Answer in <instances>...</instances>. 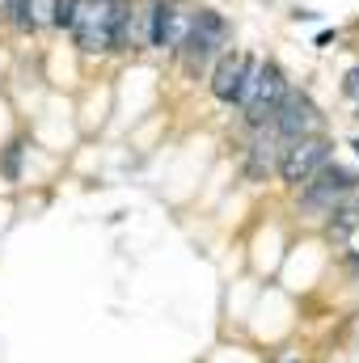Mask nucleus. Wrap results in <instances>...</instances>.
Returning <instances> with one entry per match:
<instances>
[{
  "instance_id": "nucleus-4",
  "label": "nucleus",
  "mask_w": 359,
  "mask_h": 363,
  "mask_svg": "<svg viewBox=\"0 0 359 363\" xmlns=\"http://www.w3.org/2000/svg\"><path fill=\"white\" fill-rule=\"evenodd\" d=\"M270 127L292 144V140H304V135H321V114H317V106L309 101V93L287 89L283 101H279V110L270 114Z\"/></svg>"
},
{
  "instance_id": "nucleus-5",
  "label": "nucleus",
  "mask_w": 359,
  "mask_h": 363,
  "mask_svg": "<svg viewBox=\"0 0 359 363\" xmlns=\"http://www.w3.org/2000/svg\"><path fill=\"white\" fill-rule=\"evenodd\" d=\"M287 89H292V85H287V77H283L275 64H258V85H254L250 106H245V123H250V127L270 123V114L279 110V101H283Z\"/></svg>"
},
{
  "instance_id": "nucleus-7",
  "label": "nucleus",
  "mask_w": 359,
  "mask_h": 363,
  "mask_svg": "<svg viewBox=\"0 0 359 363\" xmlns=\"http://www.w3.org/2000/svg\"><path fill=\"white\" fill-rule=\"evenodd\" d=\"M245 68H250V55L241 51H224L211 68V97L224 101V106H237V93H241V81H245Z\"/></svg>"
},
{
  "instance_id": "nucleus-2",
  "label": "nucleus",
  "mask_w": 359,
  "mask_h": 363,
  "mask_svg": "<svg viewBox=\"0 0 359 363\" xmlns=\"http://www.w3.org/2000/svg\"><path fill=\"white\" fill-rule=\"evenodd\" d=\"M224 43H228V21L216 9H194L190 30H186V38H182V47H178L186 72H203L211 60H220Z\"/></svg>"
},
{
  "instance_id": "nucleus-10",
  "label": "nucleus",
  "mask_w": 359,
  "mask_h": 363,
  "mask_svg": "<svg viewBox=\"0 0 359 363\" xmlns=\"http://www.w3.org/2000/svg\"><path fill=\"white\" fill-rule=\"evenodd\" d=\"M0 13H4V17H9V0H0Z\"/></svg>"
},
{
  "instance_id": "nucleus-1",
  "label": "nucleus",
  "mask_w": 359,
  "mask_h": 363,
  "mask_svg": "<svg viewBox=\"0 0 359 363\" xmlns=\"http://www.w3.org/2000/svg\"><path fill=\"white\" fill-rule=\"evenodd\" d=\"M355 190H359V174L355 169L326 161L309 182H300V207H304L309 216H334Z\"/></svg>"
},
{
  "instance_id": "nucleus-3",
  "label": "nucleus",
  "mask_w": 359,
  "mask_h": 363,
  "mask_svg": "<svg viewBox=\"0 0 359 363\" xmlns=\"http://www.w3.org/2000/svg\"><path fill=\"white\" fill-rule=\"evenodd\" d=\"M330 152H334V144H330L326 135L292 140V144L283 148V157H279V178L287 182V186H300V182H309L326 161H330Z\"/></svg>"
},
{
  "instance_id": "nucleus-8",
  "label": "nucleus",
  "mask_w": 359,
  "mask_h": 363,
  "mask_svg": "<svg viewBox=\"0 0 359 363\" xmlns=\"http://www.w3.org/2000/svg\"><path fill=\"white\" fill-rule=\"evenodd\" d=\"M0 169H4V178H9V182H17V178H21V144H13V148L4 152Z\"/></svg>"
},
{
  "instance_id": "nucleus-9",
  "label": "nucleus",
  "mask_w": 359,
  "mask_h": 363,
  "mask_svg": "<svg viewBox=\"0 0 359 363\" xmlns=\"http://www.w3.org/2000/svg\"><path fill=\"white\" fill-rule=\"evenodd\" d=\"M275 363H300V359H296V355H279Z\"/></svg>"
},
{
  "instance_id": "nucleus-6",
  "label": "nucleus",
  "mask_w": 359,
  "mask_h": 363,
  "mask_svg": "<svg viewBox=\"0 0 359 363\" xmlns=\"http://www.w3.org/2000/svg\"><path fill=\"white\" fill-rule=\"evenodd\" d=\"M283 148H287V140L263 123V127H254V135H250V144H245V174L254 182H267L275 169H279V157H283Z\"/></svg>"
}]
</instances>
